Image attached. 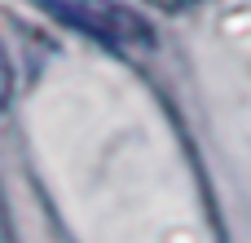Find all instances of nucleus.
<instances>
[{
    "label": "nucleus",
    "mask_w": 251,
    "mask_h": 243,
    "mask_svg": "<svg viewBox=\"0 0 251 243\" xmlns=\"http://www.w3.org/2000/svg\"><path fill=\"white\" fill-rule=\"evenodd\" d=\"M40 4L57 22H66L110 49H150L154 44V27L128 4H115V0H40Z\"/></svg>",
    "instance_id": "nucleus-1"
},
{
    "label": "nucleus",
    "mask_w": 251,
    "mask_h": 243,
    "mask_svg": "<svg viewBox=\"0 0 251 243\" xmlns=\"http://www.w3.org/2000/svg\"><path fill=\"white\" fill-rule=\"evenodd\" d=\"M9 93H13V71H9V58L0 53V106L9 102Z\"/></svg>",
    "instance_id": "nucleus-2"
},
{
    "label": "nucleus",
    "mask_w": 251,
    "mask_h": 243,
    "mask_svg": "<svg viewBox=\"0 0 251 243\" xmlns=\"http://www.w3.org/2000/svg\"><path fill=\"white\" fill-rule=\"evenodd\" d=\"M150 4H159V9H168V13H176V9H190V4H199V0H150Z\"/></svg>",
    "instance_id": "nucleus-3"
}]
</instances>
